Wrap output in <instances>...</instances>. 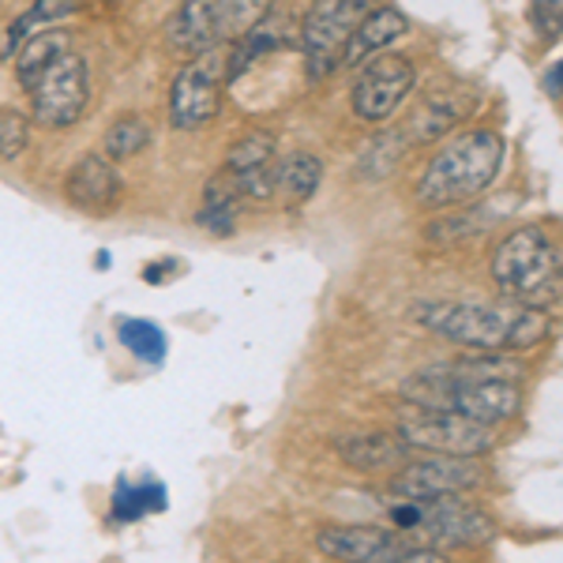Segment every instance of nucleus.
<instances>
[{"label":"nucleus","mask_w":563,"mask_h":563,"mask_svg":"<svg viewBox=\"0 0 563 563\" xmlns=\"http://www.w3.org/2000/svg\"><path fill=\"white\" fill-rule=\"evenodd\" d=\"M413 320L432 334L477 353H526L541 346L552 331L549 308L533 305H470V301H421Z\"/></svg>","instance_id":"f257e3e1"},{"label":"nucleus","mask_w":563,"mask_h":563,"mask_svg":"<svg viewBox=\"0 0 563 563\" xmlns=\"http://www.w3.org/2000/svg\"><path fill=\"white\" fill-rule=\"evenodd\" d=\"M504 166V140L488 129L462 132L429 162L417 177L413 199L424 211H448V207L474 203L481 192L493 188V180Z\"/></svg>","instance_id":"f03ea898"},{"label":"nucleus","mask_w":563,"mask_h":563,"mask_svg":"<svg viewBox=\"0 0 563 563\" xmlns=\"http://www.w3.org/2000/svg\"><path fill=\"white\" fill-rule=\"evenodd\" d=\"M398 395H402L406 402L421 406V410L466 413L485 424L511 421L522 406V395L515 379H474V376H462V372H455L451 365L417 372V376H410L398 387Z\"/></svg>","instance_id":"7ed1b4c3"},{"label":"nucleus","mask_w":563,"mask_h":563,"mask_svg":"<svg viewBox=\"0 0 563 563\" xmlns=\"http://www.w3.org/2000/svg\"><path fill=\"white\" fill-rule=\"evenodd\" d=\"M493 282L515 305L549 308L560 297V244L544 225H519L493 252Z\"/></svg>","instance_id":"20e7f679"},{"label":"nucleus","mask_w":563,"mask_h":563,"mask_svg":"<svg viewBox=\"0 0 563 563\" xmlns=\"http://www.w3.org/2000/svg\"><path fill=\"white\" fill-rule=\"evenodd\" d=\"M390 522L398 530H413L432 544L448 549H477L493 541V519H485L459 496H435V499H402L387 507Z\"/></svg>","instance_id":"39448f33"},{"label":"nucleus","mask_w":563,"mask_h":563,"mask_svg":"<svg viewBox=\"0 0 563 563\" xmlns=\"http://www.w3.org/2000/svg\"><path fill=\"white\" fill-rule=\"evenodd\" d=\"M225 60H230V49L211 45V49H199L177 71L174 90H169V121H174L177 132L203 129L207 121L218 117L225 90Z\"/></svg>","instance_id":"423d86ee"},{"label":"nucleus","mask_w":563,"mask_h":563,"mask_svg":"<svg viewBox=\"0 0 563 563\" xmlns=\"http://www.w3.org/2000/svg\"><path fill=\"white\" fill-rule=\"evenodd\" d=\"M398 435H402L413 451H432V455H474V459L493 451V443H496L493 424L474 421V417H466V413H451V410H421V406L398 421Z\"/></svg>","instance_id":"0eeeda50"},{"label":"nucleus","mask_w":563,"mask_h":563,"mask_svg":"<svg viewBox=\"0 0 563 563\" xmlns=\"http://www.w3.org/2000/svg\"><path fill=\"white\" fill-rule=\"evenodd\" d=\"M316 549L327 560H346V563H443L440 549L429 544H413L379 526H327L316 538Z\"/></svg>","instance_id":"6e6552de"},{"label":"nucleus","mask_w":563,"mask_h":563,"mask_svg":"<svg viewBox=\"0 0 563 563\" xmlns=\"http://www.w3.org/2000/svg\"><path fill=\"white\" fill-rule=\"evenodd\" d=\"M31 102H34V121L42 129H68V124H76L90 102L87 60L79 53L65 49L42 71L38 84L31 87Z\"/></svg>","instance_id":"1a4fd4ad"},{"label":"nucleus","mask_w":563,"mask_h":563,"mask_svg":"<svg viewBox=\"0 0 563 563\" xmlns=\"http://www.w3.org/2000/svg\"><path fill=\"white\" fill-rule=\"evenodd\" d=\"M372 12V0H316L305 20V57L308 76L323 79L327 71L339 68L342 45L357 23Z\"/></svg>","instance_id":"9d476101"},{"label":"nucleus","mask_w":563,"mask_h":563,"mask_svg":"<svg viewBox=\"0 0 563 563\" xmlns=\"http://www.w3.org/2000/svg\"><path fill=\"white\" fill-rule=\"evenodd\" d=\"M485 466L474 455H429L421 462H402L390 493L402 499H435V496H459L470 488L485 485Z\"/></svg>","instance_id":"9b49d317"},{"label":"nucleus","mask_w":563,"mask_h":563,"mask_svg":"<svg viewBox=\"0 0 563 563\" xmlns=\"http://www.w3.org/2000/svg\"><path fill=\"white\" fill-rule=\"evenodd\" d=\"M413 84H417V71L406 57H398V53L376 57L361 71L357 84H353V113L368 124L387 121V117L410 98Z\"/></svg>","instance_id":"f8f14e48"},{"label":"nucleus","mask_w":563,"mask_h":563,"mask_svg":"<svg viewBox=\"0 0 563 563\" xmlns=\"http://www.w3.org/2000/svg\"><path fill=\"white\" fill-rule=\"evenodd\" d=\"M65 199L84 214H113L121 207V174L98 154H84L68 169Z\"/></svg>","instance_id":"ddd939ff"},{"label":"nucleus","mask_w":563,"mask_h":563,"mask_svg":"<svg viewBox=\"0 0 563 563\" xmlns=\"http://www.w3.org/2000/svg\"><path fill=\"white\" fill-rule=\"evenodd\" d=\"M169 45L177 53H199L225 42V0H185L169 20Z\"/></svg>","instance_id":"4468645a"},{"label":"nucleus","mask_w":563,"mask_h":563,"mask_svg":"<svg viewBox=\"0 0 563 563\" xmlns=\"http://www.w3.org/2000/svg\"><path fill=\"white\" fill-rule=\"evenodd\" d=\"M410 31V20H406L398 8H372L365 20L357 23V31L350 34L346 45H342V57H339V68H357L365 65L368 57H376L379 49H387V45H395L402 34Z\"/></svg>","instance_id":"2eb2a0df"},{"label":"nucleus","mask_w":563,"mask_h":563,"mask_svg":"<svg viewBox=\"0 0 563 563\" xmlns=\"http://www.w3.org/2000/svg\"><path fill=\"white\" fill-rule=\"evenodd\" d=\"M323 180V162L308 151H294L286 158H271V203L301 207L316 196Z\"/></svg>","instance_id":"dca6fc26"},{"label":"nucleus","mask_w":563,"mask_h":563,"mask_svg":"<svg viewBox=\"0 0 563 563\" xmlns=\"http://www.w3.org/2000/svg\"><path fill=\"white\" fill-rule=\"evenodd\" d=\"M470 113H474V95H466V90H440V95L424 98L421 109H413V117L406 121L402 140L432 143L435 135L451 132Z\"/></svg>","instance_id":"f3484780"},{"label":"nucleus","mask_w":563,"mask_h":563,"mask_svg":"<svg viewBox=\"0 0 563 563\" xmlns=\"http://www.w3.org/2000/svg\"><path fill=\"white\" fill-rule=\"evenodd\" d=\"M339 459L346 466L361 470V474H376V470H398L402 462H410V443L402 435L372 432V435H346V440L334 443Z\"/></svg>","instance_id":"a211bd4d"},{"label":"nucleus","mask_w":563,"mask_h":563,"mask_svg":"<svg viewBox=\"0 0 563 563\" xmlns=\"http://www.w3.org/2000/svg\"><path fill=\"white\" fill-rule=\"evenodd\" d=\"M65 49H71L68 31H57V26H53V31H34L31 38L15 49V79L31 90L42 79V71L49 68Z\"/></svg>","instance_id":"6ab92c4d"},{"label":"nucleus","mask_w":563,"mask_h":563,"mask_svg":"<svg viewBox=\"0 0 563 563\" xmlns=\"http://www.w3.org/2000/svg\"><path fill=\"white\" fill-rule=\"evenodd\" d=\"M166 511V485L154 477L143 481H121L113 493V519L117 522H135L143 515Z\"/></svg>","instance_id":"aec40b11"},{"label":"nucleus","mask_w":563,"mask_h":563,"mask_svg":"<svg viewBox=\"0 0 563 563\" xmlns=\"http://www.w3.org/2000/svg\"><path fill=\"white\" fill-rule=\"evenodd\" d=\"M79 8V0H34L31 8L20 15V20L12 23V31H8V38H4V57H15V49L31 38L38 26L45 23H57V20H68L71 12Z\"/></svg>","instance_id":"412c9836"},{"label":"nucleus","mask_w":563,"mask_h":563,"mask_svg":"<svg viewBox=\"0 0 563 563\" xmlns=\"http://www.w3.org/2000/svg\"><path fill=\"white\" fill-rule=\"evenodd\" d=\"M117 334H121L124 350H132V357H140L143 365H162L166 361V331H162L158 323L151 320H121L117 327Z\"/></svg>","instance_id":"4be33fe9"},{"label":"nucleus","mask_w":563,"mask_h":563,"mask_svg":"<svg viewBox=\"0 0 563 563\" xmlns=\"http://www.w3.org/2000/svg\"><path fill=\"white\" fill-rule=\"evenodd\" d=\"M151 143V124L140 113H129L106 132V154L109 158H135Z\"/></svg>","instance_id":"5701e85b"},{"label":"nucleus","mask_w":563,"mask_h":563,"mask_svg":"<svg viewBox=\"0 0 563 563\" xmlns=\"http://www.w3.org/2000/svg\"><path fill=\"white\" fill-rule=\"evenodd\" d=\"M275 158V135L267 132H249L233 143V151L225 154V169L230 174H244V169H256L263 162Z\"/></svg>","instance_id":"b1692460"},{"label":"nucleus","mask_w":563,"mask_h":563,"mask_svg":"<svg viewBox=\"0 0 563 563\" xmlns=\"http://www.w3.org/2000/svg\"><path fill=\"white\" fill-rule=\"evenodd\" d=\"M26 140H31V121L12 106H0V158L12 162L26 151Z\"/></svg>","instance_id":"393cba45"},{"label":"nucleus","mask_w":563,"mask_h":563,"mask_svg":"<svg viewBox=\"0 0 563 563\" xmlns=\"http://www.w3.org/2000/svg\"><path fill=\"white\" fill-rule=\"evenodd\" d=\"M398 158H402V135H398V132L379 135V140H372L365 162H361V177H372V180L387 177L390 169H395Z\"/></svg>","instance_id":"a878e982"},{"label":"nucleus","mask_w":563,"mask_h":563,"mask_svg":"<svg viewBox=\"0 0 563 563\" xmlns=\"http://www.w3.org/2000/svg\"><path fill=\"white\" fill-rule=\"evenodd\" d=\"M275 0H225V42L252 31L263 15H271Z\"/></svg>","instance_id":"bb28decb"},{"label":"nucleus","mask_w":563,"mask_h":563,"mask_svg":"<svg viewBox=\"0 0 563 563\" xmlns=\"http://www.w3.org/2000/svg\"><path fill=\"white\" fill-rule=\"evenodd\" d=\"M196 222L203 225L207 233H214V238H233V230H238V207L203 203V211H199Z\"/></svg>","instance_id":"cd10ccee"},{"label":"nucleus","mask_w":563,"mask_h":563,"mask_svg":"<svg viewBox=\"0 0 563 563\" xmlns=\"http://www.w3.org/2000/svg\"><path fill=\"white\" fill-rule=\"evenodd\" d=\"M177 271H180V263H177V260H169V263H154V267L143 271V278H147V282H166V278H174Z\"/></svg>","instance_id":"c85d7f7f"},{"label":"nucleus","mask_w":563,"mask_h":563,"mask_svg":"<svg viewBox=\"0 0 563 563\" xmlns=\"http://www.w3.org/2000/svg\"><path fill=\"white\" fill-rule=\"evenodd\" d=\"M544 90H552V98H556V102H560V60H556V65H552L549 76H544Z\"/></svg>","instance_id":"c756f323"}]
</instances>
